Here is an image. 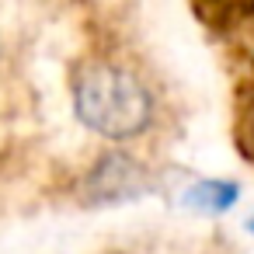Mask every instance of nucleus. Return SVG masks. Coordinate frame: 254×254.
I'll use <instances>...</instances> for the list:
<instances>
[{
	"mask_svg": "<svg viewBox=\"0 0 254 254\" xmlns=\"http://www.w3.org/2000/svg\"><path fill=\"white\" fill-rule=\"evenodd\" d=\"M237 195H240V188H237L233 181L209 178V181H195V185L181 195V202H185L188 209H195V212L219 216V212H226V209L237 202Z\"/></svg>",
	"mask_w": 254,
	"mask_h": 254,
	"instance_id": "7ed1b4c3",
	"label": "nucleus"
},
{
	"mask_svg": "<svg viewBox=\"0 0 254 254\" xmlns=\"http://www.w3.org/2000/svg\"><path fill=\"white\" fill-rule=\"evenodd\" d=\"M87 198L94 205H108V202H126V198H139L146 188H150V174L146 167L129 157V153H105L98 157V164L87 171Z\"/></svg>",
	"mask_w": 254,
	"mask_h": 254,
	"instance_id": "f03ea898",
	"label": "nucleus"
},
{
	"mask_svg": "<svg viewBox=\"0 0 254 254\" xmlns=\"http://www.w3.org/2000/svg\"><path fill=\"white\" fill-rule=\"evenodd\" d=\"M247 230H251V233H254V216H251V223H247Z\"/></svg>",
	"mask_w": 254,
	"mask_h": 254,
	"instance_id": "20e7f679",
	"label": "nucleus"
},
{
	"mask_svg": "<svg viewBox=\"0 0 254 254\" xmlns=\"http://www.w3.org/2000/svg\"><path fill=\"white\" fill-rule=\"evenodd\" d=\"M73 112L105 139H132L153 122V98L132 70L94 60L73 80Z\"/></svg>",
	"mask_w": 254,
	"mask_h": 254,
	"instance_id": "f257e3e1",
	"label": "nucleus"
}]
</instances>
